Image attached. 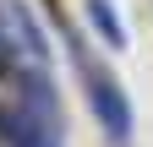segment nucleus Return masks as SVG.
Masks as SVG:
<instances>
[{"mask_svg": "<svg viewBox=\"0 0 153 147\" xmlns=\"http://www.w3.org/2000/svg\"><path fill=\"white\" fill-rule=\"evenodd\" d=\"M11 44H22L38 65H44V54H49V44H44V33H38V22H33V11L27 6H11Z\"/></svg>", "mask_w": 153, "mask_h": 147, "instance_id": "2", "label": "nucleus"}, {"mask_svg": "<svg viewBox=\"0 0 153 147\" xmlns=\"http://www.w3.org/2000/svg\"><path fill=\"white\" fill-rule=\"evenodd\" d=\"M88 98H93V109H99L104 131H109L115 142H126V136H131V104H126L120 87H115L109 71H93V76H88Z\"/></svg>", "mask_w": 153, "mask_h": 147, "instance_id": "1", "label": "nucleus"}, {"mask_svg": "<svg viewBox=\"0 0 153 147\" xmlns=\"http://www.w3.org/2000/svg\"><path fill=\"white\" fill-rule=\"evenodd\" d=\"M88 22H93V33H99L109 49H126V27H120V16H115L109 0H88Z\"/></svg>", "mask_w": 153, "mask_h": 147, "instance_id": "3", "label": "nucleus"}]
</instances>
